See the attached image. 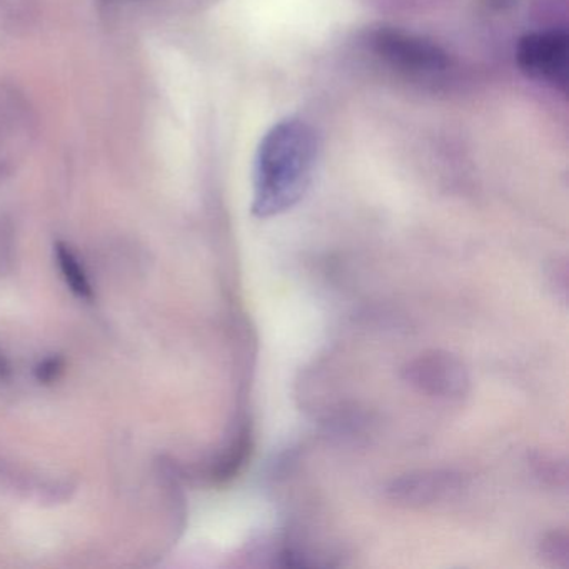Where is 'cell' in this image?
<instances>
[{
	"label": "cell",
	"mask_w": 569,
	"mask_h": 569,
	"mask_svg": "<svg viewBox=\"0 0 569 569\" xmlns=\"http://www.w3.org/2000/svg\"><path fill=\"white\" fill-rule=\"evenodd\" d=\"M366 44L376 58L402 74L436 78L451 68V58L441 46L406 29L379 26L368 32Z\"/></svg>",
	"instance_id": "7a4b0ae2"
},
{
	"label": "cell",
	"mask_w": 569,
	"mask_h": 569,
	"mask_svg": "<svg viewBox=\"0 0 569 569\" xmlns=\"http://www.w3.org/2000/svg\"><path fill=\"white\" fill-rule=\"evenodd\" d=\"M402 378L418 391L446 401L465 398L471 386L465 362L448 351L422 352L405 366Z\"/></svg>",
	"instance_id": "277c9868"
},
{
	"label": "cell",
	"mask_w": 569,
	"mask_h": 569,
	"mask_svg": "<svg viewBox=\"0 0 569 569\" xmlns=\"http://www.w3.org/2000/svg\"><path fill=\"white\" fill-rule=\"evenodd\" d=\"M462 489L465 478L459 472L418 471L392 479L386 495L402 508L421 509L451 501Z\"/></svg>",
	"instance_id": "5b68a950"
},
{
	"label": "cell",
	"mask_w": 569,
	"mask_h": 569,
	"mask_svg": "<svg viewBox=\"0 0 569 569\" xmlns=\"http://www.w3.org/2000/svg\"><path fill=\"white\" fill-rule=\"evenodd\" d=\"M56 258H58L59 268L66 282L74 295L82 299H92V286L89 282L88 274L81 266L78 256L74 254L69 246L58 242L56 244Z\"/></svg>",
	"instance_id": "8992f818"
},
{
	"label": "cell",
	"mask_w": 569,
	"mask_h": 569,
	"mask_svg": "<svg viewBox=\"0 0 569 569\" xmlns=\"http://www.w3.org/2000/svg\"><path fill=\"white\" fill-rule=\"evenodd\" d=\"M539 556L555 568L569 566V539L565 531H552L542 536L539 542Z\"/></svg>",
	"instance_id": "52a82bcc"
},
{
	"label": "cell",
	"mask_w": 569,
	"mask_h": 569,
	"mask_svg": "<svg viewBox=\"0 0 569 569\" xmlns=\"http://www.w3.org/2000/svg\"><path fill=\"white\" fill-rule=\"evenodd\" d=\"M318 136L305 119H281L259 142L252 172V214L274 218L295 208L311 186Z\"/></svg>",
	"instance_id": "6da1fadb"
},
{
	"label": "cell",
	"mask_w": 569,
	"mask_h": 569,
	"mask_svg": "<svg viewBox=\"0 0 569 569\" xmlns=\"http://www.w3.org/2000/svg\"><path fill=\"white\" fill-rule=\"evenodd\" d=\"M62 365L59 359H48V361L42 362L38 368V378L39 381H52V379L58 378V372L61 371Z\"/></svg>",
	"instance_id": "9c48e42d"
},
{
	"label": "cell",
	"mask_w": 569,
	"mask_h": 569,
	"mask_svg": "<svg viewBox=\"0 0 569 569\" xmlns=\"http://www.w3.org/2000/svg\"><path fill=\"white\" fill-rule=\"evenodd\" d=\"M531 465L535 466V472L542 481L552 486H566L568 469L565 461H558L552 456L536 455L531 459Z\"/></svg>",
	"instance_id": "ba28073f"
},
{
	"label": "cell",
	"mask_w": 569,
	"mask_h": 569,
	"mask_svg": "<svg viewBox=\"0 0 569 569\" xmlns=\"http://www.w3.org/2000/svg\"><path fill=\"white\" fill-rule=\"evenodd\" d=\"M11 376V365H9L6 356L0 352V379H6Z\"/></svg>",
	"instance_id": "30bf717a"
},
{
	"label": "cell",
	"mask_w": 569,
	"mask_h": 569,
	"mask_svg": "<svg viewBox=\"0 0 569 569\" xmlns=\"http://www.w3.org/2000/svg\"><path fill=\"white\" fill-rule=\"evenodd\" d=\"M519 71L539 84L566 94L569 79V36L565 29H542L522 36L516 46Z\"/></svg>",
	"instance_id": "3957f363"
}]
</instances>
